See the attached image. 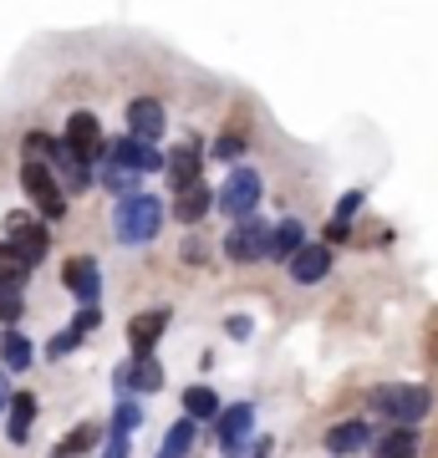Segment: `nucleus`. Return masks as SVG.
Segmentation results:
<instances>
[{"instance_id":"11","label":"nucleus","mask_w":438,"mask_h":458,"mask_svg":"<svg viewBox=\"0 0 438 458\" xmlns=\"http://www.w3.org/2000/svg\"><path fill=\"white\" fill-rule=\"evenodd\" d=\"M168 321H174V311H168V306H153V311L133 316V321H128V346H133V357H153V346H159V336L168 331Z\"/></svg>"},{"instance_id":"1","label":"nucleus","mask_w":438,"mask_h":458,"mask_svg":"<svg viewBox=\"0 0 438 458\" xmlns=\"http://www.w3.org/2000/svg\"><path fill=\"white\" fill-rule=\"evenodd\" d=\"M163 225V204L159 194H128L117 199V214H113V234L117 245H148Z\"/></svg>"},{"instance_id":"8","label":"nucleus","mask_w":438,"mask_h":458,"mask_svg":"<svg viewBox=\"0 0 438 458\" xmlns=\"http://www.w3.org/2000/svg\"><path fill=\"white\" fill-rule=\"evenodd\" d=\"M163 158L168 153H159L153 143H138V138H117V143H107V158L102 164H117V168H128V174H163Z\"/></svg>"},{"instance_id":"36","label":"nucleus","mask_w":438,"mask_h":458,"mask_svg":"<svg viewBox=\"0 0 438 458\" xmlns=\"http://www.w3.org/2000/svg\"><path fill=\"white\" fill-rule=\"evenodd\" d=\"M265 454H271V443L260 438V443H255V448H250V454H245V458H265Z\"/></svg>"},{"instance_id":"32","label":"nucleus","mask_w":438,"mask_h":458,"mask_svg":"<svg viewBox=\"0 0 438 458\" xmlns=\"http://www.w3.org/2000/svg\"><path fill=\"white\" fill-rule=\"evenodd\" d=\"M184 260L204 265V260H210V245H204V240H184Z\"/></svg>"},{"instance_id":"20","label":"nucleus","mask_w":438,"mask_h":458,"mask_svg":"<svg viewBox=\"0 0 438 458\" xmlns=\"http://www.w3.org/2000/svg\"><path fill=\"white\" fill-rule=\"evenodd\" d=\"M184 412H189V418H194V423H214V418H219V397H214V387H189V393H184Z\"/></svg>"},{"instance_id":"13","label":"nucleus","mask_w":438,"mask_h":458,"mask_svg":"<svg viewBox=\"0 0 438 458\" xmlns=\"http://www.w3.org/2000/svg\"><path fill=\"white\" fill-rule=\"evenodd\" d=\"M163 174H168V183L174 189H194V183H204V153H199L194 143H179L168 158H163Z\"/></svg>"},{"instance_id":"2","label":"nucleus","mask_w":438,"mask_h":458,"mask_svg":"<svg viewBox=\"0 0 438 458\" xmlns=\"http://www.w3.org/2000/svg\"><path fill=\"white\" fill-rule=\"evenodd\" d=\"M367 408L382 412V418H392L398 428H413L423 418V412L434 408V397H428V387H377L373 397H367Z\"/></svg>"},{"instance_id":"10","label":"nucleus","mask_w":438,"mask_h":458,"mask_svg":"<svg viewBox=\"0 0 438 458\" xmlns=\"http://www.w3.org/2000/svg\"><path fill=\"white\" fill-rule=\"evenodd\" d=\"M163 387V367L153 357H128L117 367V393L123 397H143V393H159Z\"/></svg>"},{"instance_id":"22","label":"nucleus","mask_w":438,"mask_h":458,"mask_svg":"<svg viewBox=\"0 0 438 458\" xmlns=\"http://www.w3.org/2000/svg\"><path fill=\"white\" fill-rule=\"evenodd\" d=\"M357 209H362V189H352V194H347V199L337 204L331 225H326V240H331V245H341V240L352 234V214H357Z\"/></svg>"},{"instance_id":"14","label":"nucleus","mask_w":438,"mask_h":458,"mask_svg":"<svg viewBox=\"0 0 438 458\" xmlns=\"http://www.w3.org/2000/svg\"><path fill=\"white\" fill-rule=\"evenodd\" d=\"M367 443H373V428L362 423V418H347V423H337L322 438V448H326V454H337V458H347V454H362Z\"/></svg>"},{"instance_id":"27","label":"nucleus","mask_w":438,"mask_h":458,"mask_svg":"<svg viewBox=\"0 0 438 458\" xmlns=\"http://www.w3.org/2000/svg\"><path fill=\"white\" fill-rule=\"evenodd\" d=\"M92 443H98V428H92V423H82L66 443H56V448H51V458H72V454H82V448H92Z\"/></svg>"},{"instance_id":"12","label":"nucleus","mask_w":438,"mask_h":458,"mask_svg":"<svg viewBox=\"0 0 438 458\" xmlns=\"http://www.w3.org/2000/svg\"><path fill=\"white\" fill-rule=\"evenodd\" d=\"M62 280H66V291L77 295L82 306H98L102 270H98V260H92V255H72V260H66V270H62Z\"/></svg>"},{"instance_id":"33","label":"nucleus","mask_w":438,"mask_h":458,"mask_svg":"<svg viewBox=\"0 0 438 458\" xmlns=\"http://www.w3.org/2000/svg\"><path fill=\"white\" fill-rule=\"evenodd\" d=\"M98 321H102V311H98V306H82V316H77V327H72V331H77V336H87V331L98 327Z\"/></svg>"},{"instance_id":"16","label":"nucleus","mask_w":438,"mask_h":458,"mask_svg":"<svg viewBox=\"0 0 438 458\" xmlns=\"http://www.w3.org/2000/svg\"><path fill=\"white\" fill-rule=\"evenodd\" d=\"M306 245V225L301 219H280V225H271V245H265V260L276 265H291V255Z\"/></svg>"},{"instance_id":"6","label":"nucleus","mask_w":438,"mask_h":458,"mask_svg":"<svg viewBox=\"0 0 438 458\" xmlns=\"http://www.w3.org/2000/svg\"><path fill=\"white\" fill-rule=\"evenodd\" d=\"M5 245H16V255L36 270V265L47 260L51 234L41 229V219H31V214H11V219H5Z\"/></svg>"},{"instance_id":"26","label":"nucleus","mask_w":438,"mask_h":458,"mask_svg":"<svg viewBox=\"0 0 438 458\" xmlns=\"http://www.w3.org/2000/svg\"><path fill=\"white\" fill-rule=\"evenodd\" d=\"M102 189H113L117 199H128V194H138V174H128V168H117V164H102Z\"/></svg>"},{"instance_id":"25","label":"nucleus","mask_w":438,"mask_h":458,"mask_svg":"<svg viewBox=\"0 0 438 458\" xmlns=\"http://www.w3.org/2000/svg\"><path fill=\"white\" fill-rule=\"evenodd\" d=\"M382 458H418V428H392L382 438Z\"/></svg>"},{"instance_id":"17","label":"nucleus","mask_w":438,"mask_h":458,"mask_svg":"<svg viewBox=\"0 0 438 458\" xmlns=\"http://www.w3.org/2000/svg\"><path fill=\"white\" fill-rule=\"evenodd\" d=\"M326 270H331V245H301L291 255V280H301V285L326 280Z\"/></svg>"},{"instance_id":"34","label":"nucleus","mask_w":438,"mask_h":458,"mask_svg":"<svg viewBox=\"0 0 438 458\" xmlns=\"http://www.w3.org/2000/svg\"><path fill=\"white\" fill-rule=\"evenodd\" d=\"M102 458H128V433H113L107 448H102Z\"/></svg>"},{"instance_id":"31","label":"nucleus","mask_w":438,"mask_h":458,"mask_svg":"<svg viewBox=\"0 0 438 458\" xmlns=\"http://www.w3.org/2000/svg\"><path fill=\"white\" fill-rule=\"evenodd\" d=\"M77 342H82L77 331H62V336H51V346H47V357H51V361H56V357H66V352H72V346H77Z\"/></svg>"},{"instance_id":"21","label":"nucleus","mask_w":438,"mask_h":458,"mask_svg":"<svg viewBox=\"0 0 438 458\" xmlns=\"http://www.w3.org/2000/svg\"><path fill=\"white\" fill-rule=\"evenodd\" d=\"M194 438H199L194 418H179V423L168 428V438L159 443V458H184V454H189V448H194Z\"/></svg>"},{"instance_id":"3","label":"nucleus","mask_w":438,"mask_h":458,"mask_svg":"<svg viewBox=\"0 0 438 458\" xmlns=\"http://www.w3.org/2000/svg\"><path fill=\"white\" fill-rule=\"evenodd\" d=\"M21 189L31 194V204L41 209V219H62V214H66L62 179H56V174H51L47 164H36V158H26V164H21Z\"/></svg>"},{"instance_id":"29","label":"nucleus","mask_w":438,"mask_h":458,"mask_svg":"<svg viewBox=\"0 0 438 458\" xmlns=\"http://www.w3.org/2000/svg\"><path fill=\"white\" fill-rule=\"evenodd\" d=\"M21 311H26V306H21V291H11V285H0V321L11 327V321H21Z\"/></svg>"},{"instance_id":"35","label":"nucleus","mask_w":438,"mask_h":458,"mask_svg":"<svg viewBox=\"0 0 438 458\" xmlns=\"http://www.w3.org/2000/svg\"><path fill=\"white\" fill-rule=\"evenodd\" d=\"M225 331H229V336H250V321H245V316H229Z\"/></svg>"},{"instance_id":"30","label":"nucleus","mask_w":438,"mask_h":458,"mask_svg":"<svg viewBox=\"0 0 438 458\" xmlns=\"http://www.w3.org/2000/svg\"><path fill=\"white\" fill-rule=\"evenodd\" d=\"M214 158H225V164H235V158H240L245 153V138H235V132H225V138H219V143L210 148Z\"/></svg>"},{"instance_id":"37","label":"nucleus","mask_w":438,"mask_h":458,"mask_svg":"<svg viewBox=\"0 0 438 458\" xmlns=\"http://www.w3.org/2000/svg\"><path fill=\"white\" fill-rule=\"evenodd\" d=\"M5 403H11V387H5V372H0V408H5Z\"/></svg>"},{"instance_id":"23","label":"nucleus","mask_w":438,"mask_h":458,"mask_svg":"<svg viewBox=\"0 0 438 458\" xmlns=\"http://www.w3.org/2000/svg\"><path fill=\"white\" fill-rule=\"evenodd\" d=\"M26 280H31V265H26V260L16 255V245H5V240H0V285L21 291Z\"/></svg>"},{"instance_id":"28","label":"nucleus","mask_w":438,"mask_h":458,"mask_svg":"<svg viewBox=\"0 0 438 458\" xmlns=\"http://www.w3.org/2000/svg\"><path fill=\"white\" fill-rule=\"evenodd\" d=\"M138 423H143V408H138L133 397H123V403H117V412H113V433H133Z\"/></svg>"},{"instance_id":"5","label":"nucleus","mask_w":438,"mask_h":458,"mask_svg":"<svg viewBox=\"0 0 438 458\" xmlns=\"http://www.w3.org/2000/svg\"><path fill=\"white\" fill-rule=\"evenodd\" d=\"M214 204H219L235 225H240V219H250V214H255V204H260V174H255V168H235V174L225 179V189L214 194Z\"/></svg>"},{"instance_id":"18","label":"nucleus","mask_w":438,"mask_h":458,"mask_svg":"<svg viewBox=\"0 0 438 458\" xmlns=\"http://www.w3.org/2000/svg\"><path fill=\"white\" fill-rule=\"evenodd\" d=\"M5 428H11V433H5V438L11 443H26L31 438V423H36V397L31 393H11V403H5Z\"/></svg>"},{"instance_id":"7","label":"nucleus","mask_w":438,"mask_h":458,"mask_svg":"<svg viewBox=\"0 0 438 458\" xmlns=\"http://www.w3.org/2000/svg\"><path fill=\"white\" fill-rule=\"evenodd\" d=\"M265 245H271V225L265 219H240V225L225 234V255L235 265H255V260H265Z\"/></svg>"},{"instance_id":"15","label":"nucleus","mask_w":438,"mask_h":458,"mask_svg":"<svg viewBox=\"0 0 438 458\" xmlns=\"http://www.w3.org/2000/svg\"><path fill=\"white\" fill-rule=\"evenodd\" d=\"M128 138H138V143H159L163 138V107L153 98H138L128 107Z\"/></svg>"},{"instance_id":"4","label":"nucleus","mask_w":438,"mask_h":458,"mask_svg":"<svg viewBox=\"0 0 438 458\" xmlns=\"http://www.w3.org/2000/svg\"><path fill=\"white\" fill-rule=\"evenodd\" d=\"M62 143H66V153L82 158L87 168L107 158V138H102V123L92 113H72V117H66V138H62Z\"/></svg>"},{"instance_id":"19","label":"nucleus","mask_w":438,"mask_h":458,"mask_svg":"<svg viewBox=\"0 0 438 458\" xmlns=\"http://www.w3.org/2000/svg\"><path fill=\"white\" fill-rule=\"evenodd\" d=\"M210 209H214V194H210V183H194V189H184V194H179V204H174V219L194 229V225H199V219H204Z\"/></svg>"},{"instance_id":"24","label":"nucleus","mask_w":438,"mask_h":458,"mask_svg":"<svg viewBox=\"0 0 438 458\" xmlns=\"http://www.w3.org/2000/svg\"><path fill=\"white\" fill-rule=\"evenodd\" d=\"M0 361H5L11 372H21V367H31V342H26L21 331H5V336H0Z\"/></svg>"},{"instance_id":"9","label":"nucleus","mask_w":438,"mask_h":458,"mask_svg":"<svg viewBox=\"0 0 438 458\" xmlns=\"http://www.w3.org/2000/svg\"><path fill=\"white\" fill-rule=\"evenodd\" d=\"M214 428H219V454L240 458V448L250 443V433H255V408H250V403H235V408H225L214 418Z\"/></svg>"}]
</instances>
